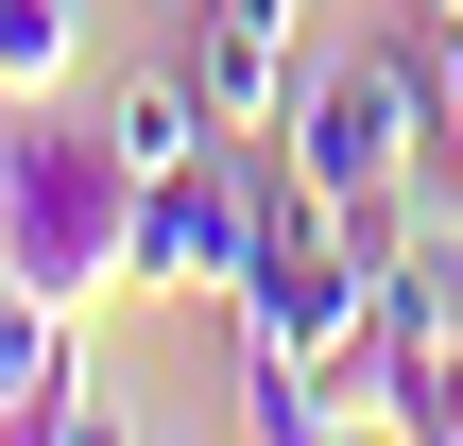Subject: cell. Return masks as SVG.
Returning a JSON list of instances; mask_svg holds the SVG:
<instances>
[{
    "mask_svg": "<svg viewBox=\"0 0 463 446\" xmlns=\"http://www.w3.org/2000/svg\"><path fill=\"white\" fill-rule=\"evenodd\" d=\"M137 138L120 120H69V86L52 103H17V138H0V275H34L52 309H103V292H137Z\"/></svg>",
    "mask_w": 463,
    "mask_h": 446,
    "instance_id": "obj_1",
    "label": "cell"
},
{
    "mask_svg": "<svg viewBox=\"0 0 463 446\" xmlns=\"http://www.w3.org/2000/svg\"><path fill=\"white\" fill-rule=\"evenodd\" d=\"M447 120H430V34H395V52H344V69H309V103H292V155H309V189L378 241V258H412V155H430Z\"/></svg>",
    "mask_w": 463,
    "mask_h": 446,
    "instance_id": "obj_2",
    "label": "cell"
},
{
    "mask_svg": "<svg viewBox=\"0 0 463 446\" xmlns=\"http://www.w3.org/2000/svg\"><path fill=\"white\" fill-rule=\"evenodd\" d=\"M258 155L275 138H189L137 189V292H241V258H258Z\"/></svg>",
    "mask_w": 463,
    "mask_h": 446,
    "instance_id": "obj_3",
    "label": "cell"
},
{
    "mask_svg": "<svg viewBox=\"0 0 463 446\" xmlns=\"http://www.w3.org/2000/svg\"><path fill=\"white\" fill-rule=\"evenodd\" d=\"M189 86L223 138H275L292 120V0H206L189 17Z\"/></svg>",
    "mask_w": 463,
    "mask_h": 446,
    "instance_id": "obj_4",
    "label": "cell"
},
{
    "mask_svg": "<svg viewBox=\"0 0 463 446\" xmlns=\"http://www.w3.org/2000/svg\"><path fill=\"white\" fill-rule=\"evenodd\" d=\"M69 327H86V309H52V292H34V275H0V430H17V413H34V395H52V378H69V361H86V344H69Z\"/></svg>",
    "mask_w": 463,
    "mask_h": 446,
    "instance_id": "obj_5",
    "label": "cell"
},
{
    "mask_svg": "<svg viewBox=\"0 0 463 446\" xmlns=\"http://www.w3.org/2000/svg\"><path fill=\"white\" fill-rule=\"evenodd\" d=\"M86 69V0H0V103H52Z\"/></svg>",
    "mask_w": 463,
    "mask_h": 446,
    "instance_id": "obj_6",
    "label": "cell"
},
{
    "mask_svg": "<svg viewBox=\"0 0 463 446\" xmlns=\"http://www.w3.org/2000/svg\"><path fill=\"white\" fill-rule=\"evenodd\" d=\"M103 120H120V138H137V172H172V155H189V138H223V120H206V86H189V52H172V69H137V86H120V103H103Z\"/></svg>",
    "mask_w": 463,
    "mask_h": 446,
    "instance_id": "obj_7",
    "label": "cell"
},
{
    "mask_svg": "<svg viewBox=\"0 0 463 446\" xmlns=\"http://www.w3.org/2000/svg\"><path fill=\"white\" fill-rule=\"evenodd\" d=\"M17 430H34V446H120V430H137V413H120V395H103V378L69 361V378H52V395H34Z\"/></svg>",
    "mask_w": 463,
    "mask_h": 446,
    "instance_id": "obj_8",
    "label": "cell"
},
{
    "mask_svg": "<svg viewBox=\"0 0 463 446\" xmlns=\"http://www.w3.org/2000/svg\"><path fill=\"white\" fill-rule=\"evenodd\" d=\"M430 34V120H447V155H463V17H412Z\"/></svg>",
    "mask_w": 463,
    "mask_h": 446,
    "instance_id": "obj_9",
    "label": "cell"
},
{
    "mask_svg": "<svg viewBox=\"0 0 463 446\" xmlns=\"http://www.w3.org/2000/svg\"><path fill=\"white\" fill-rule=\"evenodd\" d=\"M412 17H463V0H412Z\"/></svg>",
    "mask_w": 463,
    "mask_h": 446,
    "instance_id": "obj_10",
    "label": "cell"
}]
</instances>
